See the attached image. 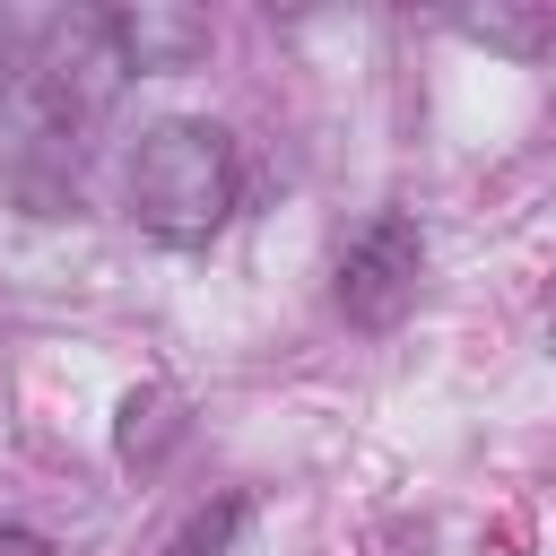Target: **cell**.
I'll list each match as a JSON object with an SVG mask.
<instances>
[{
    "mask_svg": "<svg viewBox=\"0 0 556 556\" xmlns=\"http://www.w3.org/2000/svg\"><path fill=\"white\" fill-rule=\"evenodd\" d=\"M0 191L26 208V217H70L78 208V139L70 130H26L0 148Z\"/></svg>",
    "mask_w": 556,
    "mask_h": 556,
    "instance_id": "4",
    "label": "cell"
},
{
    "mask_svg": "<svg viewBox=\"0 0 556 556\" xmlns=\"http://www.w3.org/2000/svg\"><path fill=\"white\" fill-rule=\"evenodd\" d=\"M0 556H52V539H35V530H0Z\"/></svg>",
    "mask_w": 556,
    "mask_h": 556,
    "instance_id": "8",
    "label": "cell"
},
{
    "mask_svg": "<svg viewBox=\"0 0 556 556\" xmlns=\"http://www.w3.org/2000/svg\"><path fill=\"white\" fill-rule=\"evenodd\" d=\"M96 26H104V52H113L122 78L191 70V61L208 52V17H191V9H156V0H139V9H104Z\"/></svg>",
    "mask_w": 556,
    "mask_h": 556,
    "instance_id": "3",
    "label": "cell"
},
{
    "mask_svg": "<svg viewBox=\"0 0 556 556\" xmlns=\"http://www.w3.org/2000/svg\"><path fill=\"white\" fill-rule=\"evenodd\" d=\"M17 87V17H0V96Z\"/></svg>",
    "mask_w": 556,
    "mask_h": 556,
    "instance_id": "7",
    "label": "cell"
},
{
    "mask_svg": "<svg viewBox=\"0 0 556 556\" xmlns=\"http://www.w3.org/2000/svg\"><path fill=\"white\" fill-rule=\"evenodd\" d=\"M235 200H243L235 130H217L200 113H165V122L139 130V148H130V217L156 243H174V252L208 243L235 217Z\"/></svg>",
    "mask_w": 556,
    "mask_h": 556,
    "instance_id": "1",
    "label": "cell"
},
{
    "mask_svg": "<svg viewBox=\"0 0 556 556\" xmlns=\"http://www.w3.org/2000/svg\"><path fill=\"white\" fill-rule=\"evenodd\" d=\"M460 35H478V43H495V52H539L547 43V17H452Z\"/></svg>",
    "mask_w": 556,
    "mask_h": 556,
    "instance_id": "6",
    "label": "cell"
},
{
    "mask_svg": "<svg viewBox=\"0 0 556 556\" xmlns=\"http://www.w3.org/2000/svg\"><path fill=\"white\" fill-rule=\"evenodd\" d=\"M417 269H426V226H417L408 208H382V217L348 243V261H339V313H348L356 330H391V321L417 304Z\"/></svg>",
    "mask_w": 556,
    "mask_h": 556,
    "instance_id": "2",
    "label": "cell"
},
{
    "mask_svg": "<svg viewBox=\"0 0 556 556\" xmlns=\"http://www.w3.org/2000/svg\"><path fill=\"white\" fill-rule=\"evenodd\" d=\"M243 521H252V504H243V495H226L217 513H200V521L174 539V556H226V539H235Z\"/></svg>",
    "mask_w": 556,
    "mask_h": 556,
    "instance_id": "5",
    "label": "cell"
}]
</instances>
